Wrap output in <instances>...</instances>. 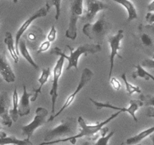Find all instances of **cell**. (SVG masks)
I'll list each match as a JSON object with an SVG mask.
<instances>
[{"mask_svg":"<svg viewBox=\"0 0 154 145\" xmlns=\"http://www.w3.org/2000/svg\"><path fill=\"white\" fill-rule=\"evenodd\" d=\"M51 43L50 42H48V40L44 41L43 42H42V43H41V45H39V47L38 48V50H37V52H36V54H40V53H42V52H45V51H46L47 50L49 49L50 47H51Z\"/></svg>","mask_w":154,"mask_h":145,"instance_id":"32","label":"cell"},{"mask_svg":"<svg viewBox=\"0 0 154 145\" xmlns=\"http://www.w3.org/2000/svg\"><path fill=\"white\" fill-rule=\"evenodd\" d=\"M141 66L144 69H154V59L146 58L141 62Z\"/></svg>","mask_w":154,"mask_h":145,"instance_id":"31","label":"cell"},{"mask_svg":"<svg viewBox=\"0 0 154 145\" xmlns=\"http://www.w3.org/2000/svg\"><path fill=\"white\" fill-rule=\"evenodd\" d=\"M139 100L142 101L144 105L154 107V95H141Z\"/></svg>","mask_w":154,"mask_h":145,"instance_id":"28","label":"cell"},{"mask_svg":"<svg viewBox=\"0 0 154 145\" xmlns=\"http://www.w3.org/2000/svg\"><path fill=\"white\" fill-rule=\"evenodd\" d=\"M113 1L123 5L126 9L128 13L127 22H131V21L136 20L138 18L136 8L130 0H113Z\"/></svg>","mask_w":154,"mask_h":145,"instance_id":"18","label":"cell"},{"mask_svg":"<svg viewBox=\"0 0 154 145\" xmlns=\"http://www.w3.org/2000/svg\"><path fill=\"white\" fill-rule=\"evenodd\" d=\"M0 145H32L29 139H18L14 136L0 137Z\"/></svg>","mask_w":154,"mask_h":145,"instance_id":"22","label":"cell"},{"mask_svg":"<svg viewBox=\"0 0 154 145\" xmlns=\"http://www.w3.org/2000/svg\"><path fill=\"white\" fill-rule=\"evenodd\" d=\"M50 75H51V68L50 67H46V68H43L42 71V74H41L40 77L38 79L39 82V86L38 89H36L34 91L35 94L33 95V97H32L31 100L30 101L32 102H34L37 100L38 97V95L41 93L42 92V89L43 88V86L45 85V83L48 81V79H49Z\"/></svg>","mask_w":154,"mask_h":145,"instance_id":"19","label":"cell"},{"mask_svg":"<svg viewBox=\"0 0 154 145\" xmlns=\"http://www.w3.org/2000/svg\"><path fill=\"white\" fill-rule=\"evenodd\" d=\"M120 145H123V143H121Z\"/></svg>","mask_w":154,"mask_h":145,"instance_id":"42","label":"cell"},{"mask_svg":"<svg viewBox=\"0 0 154 145\" xmlns=\"http://www.w3.org/2000/svg\"><path fill=\"white\" fill-rule=\"evenodd\" d=\"M39 35H37V33H30L29 34L28 36V39L31 43H33V42H37L38 39H42V38H39Z\"/></svg>","mask_w":154,"mask_h":145,"instance_id":"33","label":"cell"},{"mask_svg":"<svg viewBox=\"0 0 154 145\" xmlns=\"http://www.w3.org/2000/svg\"><path fill=\"white\" fill-rule=\"evenodd\" d=\"M150 140H151L152 143H153V145H154V135L150 136Z\"/></svg>","mask_w":154,"mask_h":145,"instance_id":"38","label":"cell"},{"mask_svg":"<svg viewBox=\"0 0 154 145\" xmlns=\"http://www.w3.org/2000/svg\"><path fill=\"white\" fill-rule=\"evenodd\" d=\"M6 135V133L4 132V131H2V126L0 125V137H5Z\"/></svg>","mask_w":154,"mask_h":145,"instance_id":"37","label":"cell"},{"mask_svg":"<svg viewBox=\"0 0 154 145\" xmlns=\"http://www.w3.org/2000/svg\"><path fill=\"white\" fill-rule=\"evenodd\" d=\"M65 63V58L62 56H60L59 59L56 63L55 66L53 70V80H52V87L50 91V95L51 97V115L53 116L55 114V107L57 100L58 98V88H59V80L63 72V65Z\"/></svg>","mask_w":154,"mask_h":145,"instance_id":"10","label":"cell"},{"mask_svg":"<svg viewBox=\"0 0 154 145\" xmlns=\"http://www.w3.org/2000/svg\"><path fill=\"white\" fill-rule=\"evenodd\" d=\"M18 52L19 54H20L22 55V57H23L26 59L27 62L31 65L32 66L35 68V69H38V65L35 62V60H33V58L32 57L31 54H30L28 48H27L26 42H25V40L23 39H20L19 42V45H18Z\"/></svg>","mask_w":154,"mask_h":145,"instance_id":"20","label":"cell"},{"mask_svg":"<svg viewBox=\"0 0 154 145\" xmlns=\"http://www.w3.org/2000/svg\"><path fill=\"white\" fill-rule=\"evenodd\" d=\"M57 29H56L55 26H52L51 28V30H50L48 36H47V40H48V42H51H51H54V41L56 40V39H57Z\"/></svg>","mask_w":154,"mask_h":145,"instance_id":"30","label":"cell"},{"mask_svg":"<svg viewBox=\"0 0 154 145\" xmlns=\"http://www.w3.org/2000/svg\"><path fill=\"white\" fill-rule=\"evenodd\" d=\"M86 4L87 8L84 11V14L81 18L82 21L86 22V24H91L98 12L109 8L108 4L99 0H86Z\"/></svg>","mask_w":154,"mask_h":145,"instance_id":"13","label":"cell"},{"mask_svg":"<svg viewBox=\"0 0 154 145\" xmlns=\"http://www.w3.org/2000/svg\"><path fill=\"white\" fill-rule=\"evenodd\" d=\"M13 2H14V4H16V3H17L18 0H13Z\"/></svg>","mask_w":154,"mask_h":145,"instance_id":"39","label":"cell"},{"mask_svg":"<svg viewBox=\"0 0 154 145\" xmlns=\"http://www.w3.org/2000/svg\"><path fill=\"white\" fill-rule=\"evenodd\" d=\"M123 37H124V33H123V30H119L117 33L114 36H108V42L109 43L110 49H111L109 55L110 68L108 79L112 76L113 69H114V59H115L116 56L119 57L120 58H122L121 56L119 54V51L121 48L120 44H121V41L123 40Z\"/></svg>","mask_w":154,"mask_h":145,"instance_id":"11","label":"cell"},{"mask_svg":"<svg viewBox=\"0 0 154 145\" xmlns=\"http://www.w3.org/2000/svg\"><path fill=\"white\" fill-rule=\"evenodd\" d=\"M67 48L70 51V54L69 55L65 54L58 47H55L51 51V54L62 56L68 60V66L66 67L67 70H69L72 68H75L78 69V61L82 54L85 55H87V54H95L96 53L100 52L102 51V45L99 44H84L78 46L75 50H74L69 45H67Z\"/></svg>","mask_w":154,"mask_h":145,"instance_id":"2","label":"cell"},{"mask_svg":"<svg viewBox=\"0 0 154 145\" xmlns=\"http://www.w3.org/2000/svg\"><path fill=\"white\" fill-rule=\"evenodd\" d=\"M145 19L148 24H154V13L147 12L145 16Z\"/></svg>","mask_w":154,"mask_h":145,"instance_id":"34","label":"cell"},{"mask_svg":"<svg viewBox=\"0 0 154 145\" xmlns=\"http://www.w3.org/2000/svg\"><path fill=\"white\" fill-rule=\"evenodd\" d=\"M146 116H147V117L154 118V107H147V112H146Z\"/></svg>","mask_w":154,"mask_h":145,"instance_id":"35","label":"cell"},{"mask_svg":"<svg viewBox=\"0 0 154 145\" xmlns=\"http://www.w3.org/2000/svg\"><path fill=\"white\" fill-rule=\"evenodd\" d=\"M147 11L148 12H154V0L147 5Z\"/></svg>","mask_w":154,"mask_h":145,"instance_id":"36","label":"cell"},{"mask_svg":"<svg viewBox=\"0 0 154 145\" xmlns=\"http://www.w3.org/2000/svg\"><path fill=\"white\" fill-rule=\"evenodd\" d=\"M4 42L8 48V51H9V54H11V57L14 60L15 63H17L19 62V54L17 51L16 48H15V43L14 41L13 36H12L11 33L10 32H6L5 35V39Z\"/></svg>","mask_w":154,"mask_h":145,"instance_id":"17","label":"cell"},{"mask_svg":"<svg viewBox=\"0 0 154 145\" xmlns=\"http://www.w3.org/2000/svg\"><path fill=\"white\" fill-rule=\"evenodd\" d=\"M132 36L135 48L154 59V24H140Z\"/></svg>","mask_w":154,"mask_h":145,"instance_id":"3","label":"cell"},{"mask_svg":"<svg viewBox=\"0 0 154 145\" xmlns=\"http://www.w3.org/2000/svg\"><path fill=\"white\" fill-rule=\"evenodd\" d=\"M90 101L94 104V106L98 110H100V109L102 108H109L117 110L120 112L128 113L132 116V119H134L135 122H138V118L136 117V115H135V113L139 110L140 107L144 106V104H143V102L141 100H130V101H129L130 104H129L128 107H118L117 106L113 105V104H111L109 102H99V101H96V100L93 99L91 98H90Z\"/></svg>","mask_w":154,"mask_h":145,"instance_id":"9","label":"cell"},{"mask_svg":"<svg viewBox=\"0 0 154 145\" xmlns=\"http://www.w3.org/2000/svg\"><path fill=\"white\" fill-rule=\"evenodd\" d=\"M48 115V111L47 109L42 107H38L35 110V115L33 120L30 123L22 126L21 128L23 135L25 136L26 139H30L35 130L48 122V120H47Z\"/></svg>","mask_w":154,"mask_h":145,"instance_id":"8","label":"cell"},{"mask_svg":"<svg viewBox=\"0 0 154 145\" xmlns=\"http://www.w3.org/2000/svg\"><path fill=\"white\" fill-rule=\"evenodd\" d=\"M18 104H19V97H18L17 90L15 88L12 95V109L9 111V115L11 118L12 121L16 122L17 121L19 114H18Z\"/></svg>","mask_w":154,"mask_h":145,"instance_id":"24","label":"cell"},{"mask_svg":"<svg viewBox=\"0 0 154 145\" xmlns=\"http://www.w3.org/2000/svg\"><path fill=\"white\" fill-rule=\"evenodd\" d=\"M135 70L132 72V77L133 79L141 78L143 79H145L147 81L152 80L154 82V76L147 72L144 68L141 66V64H137L135 66Z\"/></svg>","mask_w":154,"mask_h":145,"instance_id":"23","label":"cell"},{"mask_svg":"<svg viewBox=\"0 0 154 145\" xmlns=\"http://www.w3.org/2000/svg\"><path fill=\"white\" fill-rule=\"evenodd\" d=\"M81 145H89V143H87V142H86V143H83V144H81Z\"/></svg>","mask_w":154,"mask_h":145,"instance_id":"40","label":"cell"},{"mask_svg":"<svg viewBox=\"0 0 154 145\" xmlns=\"http://www.w3.org/2000/svg\"><path fill=\"white\" fill-rule=\"evenodd\" d=\"M61 2L62 0H46V4L45 5L51 9L52 6H54L56 8L55 19L56 21H58L61 14Z\"/></svg>","mask_w":154,"mask_h":145,"instance_id":"27","label":"cell"},{"mask_svg":"<svg viewBox=\"0 0 154 145\" xmlns=\"http://www.w3.org/2000/svg\"><path fill=\"white\" fill-rule=\"evenodd\" d=\"M121 79H123V81L124 82L125 86H126V90L129 95H132L135 93H141V89H140L139 86L135 85L132 84V83H130L128 81L127 78H126V72H123V73L122 74Z\"/></svg>","mask_w":154,"mask_h":145,"instance_id":"26","label":"cell"},{"mask_svg":"<svg viewBox=\"0 0 154 145\" xmlns=\"http://www.w3.org/2000/svg\"><path fill=\"white\" fill-rule=\"evenodd\" d=\"M0 22H1V18H0Z\"/></svg>","mask_w":154,"mask_h":145,"instance_id":"43","label":"cell"},{"mask_svg":"<svg viewBox=\"0 0 154 145\" xmlns=\"http://www.w3.org/2000/svg\"><path fill=\"white\" fill-rule=\"evenodd\" d=\"M112 28V24L105 17V14H102L97 21L93 24H86L83 27V33L90 39L94 41L96 44H101L108 36Z\"/></svg>","mask_w":154,"mask_h":145,"instance_id":"4","label":"cell"},{"mask_svg":"<svg viewBox=\"0 0 154 145\" xmlns=\"http://www.w3.org/2000/svg\"><path fill=\"white\" fill-rule=\"evenodd\" d=\"M0 76L8 83L14 82L16 76L9 64L5 55L0 53Z\"/></svg>","mask_w":154,"mask_h":145,"instance_id":"15","label":"cell"},{"mask_svg":"<svg viewBox=\"0 0 154 145\" xmlns=\"http://www.w3.org/2000/svg\"><path fill=\"white\" fill-rule=\"evenodd\" d=\"M94 76V72L91 70L89 68L86 67L83 69L82 73H81V79H80L79 83H78V86H77V89H75V91H74V92L72 94H71L69 97L67 98V99L66 100L65 103L63 104V107L60 109L57 113H55V114L53 116H50V118L48 119V122H51V121H53L56 117L59 116V115L61 114L63 111H64L66 109H67L68 107H70L72 105V103L75 101V98H77V95H78L80 92L85 87L87 83H89V82L91 80V79L93 78V76Z\"/></svg>","mask_w":154,"mask_h":145,"instance_id":"7","label":"cell"},{"mask_svg":"<svg viewBox=\"0 0 154 145\" xmlns=\"http://www.w3.org/2000/svg\"><path fill=\"white\" fill-rule=\"evenodd\" d=\"M50 8L47 7L46 5H45L44 7L41 8L40 9L37 11L35 12L32 15L29 17V18H27L25 21L22 24V25L20 27V28L18 29L16 33V36H15V48H16L17 51L18 52V45H19V42L20 41L21 37L23 36V35L24 34L26 31L29 29V27L31 26V24L35 21L38 18H43L48 15V12H49ZM19 54V52H18Z\"/></svg>","mask_w":154,"mask_h":145,"instance_id":"12","label":"cell"},{"mask_svg":"<svg viewBox=\"0 0 154 145\" xmlns=\"http://www.w3.org/2000/svg\"><path fill=\"white\" fill-rule=\"evenodd\" d=\"M78 119L76 118L66 116L62 119L60 125L45 131L44 136L45 142L74 136L78 131Z\"/></svg>","mask_w":154,"mask_h":145,"instance_id":"5","label":"cell"},{"mask_svg":"<svg viewBox=\"0 0 154 145\" xmlns=\"http://www.w3.org/2000/svg\"><path fill=\"white\" fill-rule=\"evenodd\" d=\"M108 131V128H106V127H103V128H102V130H101V131H102V137H99V138L97 140V141L92 145H108L109 140H111V137L114 135L115 131H111L110 133L107 134Z\"/></svg>","mask_w":154,"mask_h":145,"instance_id":"25","label":"cell"},{"mask_svg":"<svg viewBox=\"0 0 154 145\" xmlns=\"http://www.w3.org/2000/svg\"><path fill=\"white\" fill-rule=\"evenodd\" d=\"M84 0H70V16H69V27L65 36L71 40H75L78 35L77 23L78 19L82 18L84 13L83 7Z\"/></svg>","mask_w":154,"mask_h":145,"instance_id":"6","label":"cell"},{"mask_svg":"<svg viewBox=\"0 0 154 145\" xmlns=\"http://www.w3.org/2000/svg\"><path fill=\"white\" fill-rule=\"evenodd\" d=\"M136 145H141V143H138V144H136Z\"/></svg>","mask_w":154,"mask_h":145,"instance_id":"41","label":"cell"},{"mask_svg":"<svg viewBox=\"0 0 154 145\" xmlns=\"http://www.w3.org/2000/svg\"><path fill=\"white\" fill-rule=\"evenodd\" d=\"M11 100L7 92H0V118L2 120L3 125L11 127L13 124L11 118L9 115Z\"/></svg>","mask_w":154,"mask_h":145,"instance_id":"14","label":"cell"},{"mask_svg":"<svg viewBox=\"0 0 154 145\" xmlns=\"http://www.w3.org/2000/svg\"><path fill=\"white\" fill-rule=\"evenodd\" d=\"M120 113H121L120 111L116 112V113L111 114L105 120L102 121L100 122H98V123L94 124V125H88L82 116H79L78 118V123L80 125V127H81V131H80L79 133L75 134L74 136H72V137H66V138L57 139V140H51V141L48 142H42V143H39L38 145H51L54 144V143H60V142L66 141H69L72 144H75L77 142V140L78 138H81V137H87V136H89V137H90V136H94L99 131H100L102 130V128L103 127H105L107 124L109 123L111 121L114 120L115 118H117L120 114Z\"/></svg>","mask_w":154,"mask_h":145,"instance_id":"1","label":"cell"},{"mask_svg":"<svg viewBox=\"0 0 154 145\" xmlns=\"http://www.w3.org/2000/svg\"><path fill=\"white\" fill-rule=\"evenodd\" d=\"M110 84H111V87L113 88V89H114L115 91H120L122 88V84L120 82V81L119 79H117L116 77L111 76L109 79Z\"/></svg>","mask_w":154,"mask_h":145,"instance_id":"29","label":"cell"},{"mask_svg":"<svg viewBox=\"0 0 154 145\" xmlns=\"http://www.w3.org/2000/svg\"><path fill=\"white\" fill-rule=\"evenodd\" d=\"M154 132V126L150 127V128H147V129L144 130V131H141L138 134H135V135L132 136V137H129L126 140V143L127 145H136L139 143L141 140L145 139L148 136L151 135Z\"/></svg>","mask_w":154,"mask_h":145,"instance_id":"21","label":"cell"},{"mask_svg":"<svg viewBox=\"0 0 154 145\" xmlns=\"http://www.w3.org/2000/svg\"><path fill=\"white\" fill-rule=\"evenodd\" d=\"M23 94L21 98L19 99L18 104V114L19 116H24L29 114L31 111L30 107V98L32 97V94L27 92L26 86L24 85L23 86Z\"/></svg>","mask_w":154,"mask_h":145,"instance_id":"16","label":"cell"}]
</instances>
